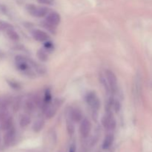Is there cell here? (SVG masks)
<instances>
[{"instance_id":"cell-1","label":"cell","mask_w":152,"mask_h":152,"mask_svg":"<svg viewBox=\"0 0 152 152\" xmlns=\"http://www.w3.org/2000/svg\"><path fill=\"white\" fill-rule=\"evenodd\" d=\"M28 11L34 17L41 18L46 16L49 13V9L43 6H36L34 4H28L27 6Z\"/></svg>"},{"instance_id":"cell-2","label":"cell","mask_w":152,"mask_h":152,"mask_svg":"<svg viewBox=\"0 0 152 152\" xmlns=\"http://www.w3.org/2000/svg\"><path fill=\"white\" fill-rule=\"evenodd\" d=\"M62 104V101L59 99H56L53 102H50L49 105L44 108L45 116L46 118L50 119L55 116L56 114L58 108L61 106Z\"/></svg>"},{"instance_id":"cell-3","label":"cell","mask_w":152,"mask_h":152,"mask_svg":"<svg viewBox=\"0 0 152 152\" xmlns=\"http://www.w3.org/2000/svg\"><path fill=\"white\" fill-rule=\"evenodd\" d=\"M86 100L88 105L94 111H97L100 107V101L95 92H89L86 94Z\"/></svg>"},{"instance_id":"cell-4","label":"cell","mask_w":152,"mask_h":152,"mask_svg":"<svg viewBox=\"0 0 152 152\" xmlns=\"http://www.w3.org/2000/svg\"><path fill=\"white\" fill-rule=\"evenodd\" d=\"M105 78L110 88V90L113 92H116L117 90V78L116 74L111 70L105 71Z\"/></svg>"},{"instance_id":"cell-5","label":"cell","mask_w":152,"mask_h":152,"mask_svg":"<svg viewBox=\"0 0 152 152\" xmlns=\"http://www.w3.org/2000/svg\"><path fill=\"white\" fill-rule=\"evenodd\" d=\"M61 22V16L59 13L56 11L49 12L48 14L46 16V24L48 26L56 27L59 25Z\"/></svg>"},{"instance_id":"cell-6","label":"cell","mask_w":152,"mask_h":152,"mask_svg":"<svg viewBox=\"0 0 152 152\" xmlns=\"http://www.w3.org/2000/svg\"><path fill=\"white\" fill-rule=\"evenodd\" d=\"M103 127L107 130H113L116 127V120L112 114H105L102 120Z\"/></svg>"},{"instance_id":"cell-7","label":"cell","mask_w":152,"mask_h":152,"mask_svg":"<svg viewBox=\"0 0 152 152\" xmlns=\"http://www.w3.org/2000/svg\"><path fill=\"white\" fill-rule=\"evenodd\" d=\"M91 130V123L90 120L87 118H83V120L80 122V135L84 138L87 137L90 134Z\"/></svg>"},{"instance_id":"cell-8","label":"cell","mask_w":152,"mask_h":152,"mask_svg":"<svg viewBox=\"0 0 152 152\" xmlns=\"http://www.w3.org/2000/svg\"><path fill=\"white\" fill-rule=\"evenodd\" d=\"M32 37L36 41L40 42H45L49 39L48 34L42 30L39 29L34 30L32 32Z\"/></svg>"},{"instance_id":"cell-9","label":"cell","mask_w":152,"mask_h":152,"mask_svg":"<svg viewBox=\"0 0 152 152\" xmlns=\"http://www.w3.org/2000/svg\"><path fill=\"white\" fill-rule=\"evenodd\" d=\"M15 137H16V131L13 128H11L6 131V133L4 134V138H3L4 143L6 145H10L14 141Z\"/></svg>"},{"instance_id":"cell-10","label":"cell","mask_w":152,"mask_h":152,"mask_svg":"<svg viewBox=\"0 0 152 152\" xmlns=\"http://www.w3.org/2000/svg\"><path fill=\"white\" fill-rule=\"evenodd\" d=\"M69 118L74 123H80L83 120V114L79 108H73L70 111Z\"/></svg>"},{"instance_id":"cell-11","label":"cell","mask_w":152,"mask_h":152,"mask_svg":"<svg viewBox=\"0 0 152 152\" xmlns=\"http://www.w3.org/2000/svg\"><path fill=\"white\" fill-rule=\"evenodd\" d=\"M38 106L35 98H28L24 104V108L27 113H33Z\"/></svg>"},{"instance_id":"cell-12","label":"cell","mask_w":152,"mask_h":152,"mask_svg":"<svg viewBox=\"0 0 152 152\" xmlns=\"http://www.w3.org/2000/svg\"><path fill=\"white\" fill-rule=\"evenodd\" d=\"M13 118H12L11 116H9V117H6L5 119L2 120L1 121H0V128H1V130L7 131L8 129L13 128Z\"/></svg>"},{"instance_id":"cell-13","label":"cell","mask_w":152,"mask_h":152,"mask_svg":"<svg viewBox=\"0 0 152 152\" xmlns=\"http://www.w3.org/2000/svg\"><path fill=\"white\" fill-rule=\"evenodd\" d=\"M45 122L44 119L39 118L35 120L34 125H33V130L35 132H39L40 131L42 130V129L45 126Z\"/></svg>"},{"instance_id":"cell-14","label":"cell","mask_w":152,"mask_h":152,"mask_svg":"<svg viewBox=\"0 0 152 152\" xmlns=\"http://www.w3.org/2000/svg\"><path fill=\"white\" fill-rule=\"evenodd\" d=\"M31 122V119L28 114H24L20 116V118H19V126L22 128H25L28 126H29Z\"/></svg>"},{"instance_id":"cell-15","label":"cell","mask_w":152,"mask_h":152,"mask_svg":"<svg viewBox=\"0 0 152 152\" xmlns=\"http://www.w3.org/2000/svg\"><path fill=\"white\" fill-rule=\"evenodd\" d=\"M113 142H114V135L111 134H107L104 139L103 142H102V148L104 149H108L112 145Z\"/></svg>"},{"instance_id":"cell-16","label":"cell","mask_w":152,"mask_h":152,"mask_svg":"<svg viewBox=\"0 0 152 152\" xmlns=\"http://www.w3.org/2000/svg\"><path fill=\"white\" fill-rule=\"evenodd\" d=\"M5 33L10 39L13 40V41H18V40H19V34L15 31L13 28H10L7 31H6Z\"/></svg>"},{"instance_id":"cell-17","label":"cell","mask_w":152,"mask_h":152,"mask_svg":"<svg viewBox=\"0 0 152 152\" xmlns=\"http://www.w3.org/2000/svg\"><path fill=\"white\" fill-rule=\"evenodd\" d=\"M47 50H43V49H39L37 51V56L39 58V59L42 62H46L48 59V55Z\"/></svg>"},{"instance_id":"cell-18","label":"cell","mask_w":152,"mask_h":152,"mask_svg":"<svg viewBox=\"0 0 152 152\" xmlns=\"http://www.w3.org/2000/svg\"><path fill=\"white\" fill-rule=\"evenodd\" d=\"M67 124H66V127H67V131H68V134H73L74 132V121L71 120V119H68L67 120Z\"/></svg>"},{"instance_id":"cell-19","label":"cell","mask_w":152,"mask_h":152,"mask_svg":"<svg viewBox=\"0 0 152 152\" xmlns=\"http://www.w3.org/2000/svg\"><path fill=\"white\" fill-rule=\"evenodd\" d=\"M12 28H13V25H10V23H8L7 22H4V21L0 20V30L5 32L6 31H7L8 29Z\"/></svg>"},{"instance_id":"cell-20","label":"cell","mask_w":152,"mask_h":152,"mask_svg":"<svg viewBox=\"0 0 152 152\" xmlns=\"http://www.w3.org/2000/svg\"><path fill=\"white\" fill-rule=\"evenodd\" d=\"M21 106V99L19 98H16L13 101V103L12 105V108H13V111L14 112H16L19 109Z\"/></svg>"},{"instance_id":"cell-21","label":"cell","mask_w":152,"mask_h":152,"mask_svg":"<svg viewBox=\"0 0 152 152\" xmlns=\"http://www.w3.org/2000/svg\"><path fill=\"white\" fill-rule=\"evenodd\" d=\"M7 83L12 88L15 89V90H19V89L21 88L20 84L19 83H17V82L13 81V80H7Z\"/></svg>"},{"instance_id":"cell-22","label":"cell","mask_w":152,"mask_h":152,"mask_svg":"<svg viewBox=\"0 0 152 152\" xmlns=\"http://www.w3.org/2000/svg\"><path fill=\"white\" fill-rule=\"evenodd\" d=\"M39 3L46 5H52L54 3V0H37Z\"/></svg>"},{"instance_id":"cell-23","label":"cell","mask_w":152,"mask_h":152,"mask_svg":"<svg viewBox=\"0 0 152 152\" xmlns=\"http://www.w3.org/2000/svg\"><path fill=\"white\" fill-rule=\"evenodd\" d=\"M45 50L47 51H49V50H51L53 49V45H52L51 42L48 41L45 42Z\"/></svg>"},{"instance_id":"cell-24","label":"cell","mask_w":152,"mask_h":152,"mask_svg":"<svg viewBox=\"0 0 152 152\" xmlns=\"http://www.w3.org/2000/svg\"><path fill=\"white\" fill-rule=\"evenodd\" d=\"M69 152H76V147L75 145H71V147H70V149H69Z\"/></svg>"},{"instance_id":"cell-25","label":"cell","mask_w":152,"mask_h":152,"mask_svg":"<svg viewBox=\"0 0 152 152\" xmlns=\"http://www.w3.org/2000/svg\"><path fill=\"white\" fill-rule=\"evenodd\" d=\"M0 56H1V53H0Z\"/></svg>"}]
</instances>
